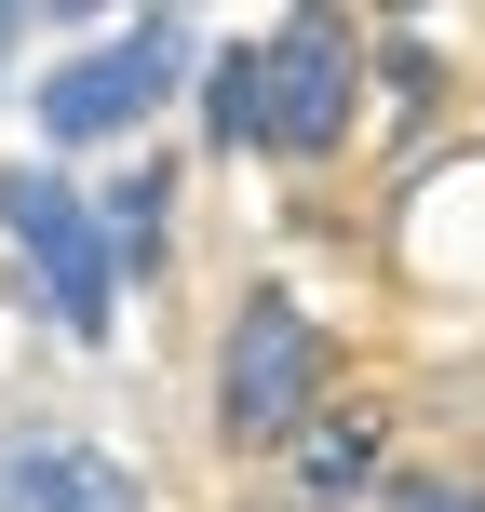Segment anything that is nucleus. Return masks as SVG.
<instances>
[{
  "mask_svg": "<svg viewBox=\"0 0 485 512\" xmlns=\"http://www.w3.org/2000/svg\"><path fill=\"white\" fill-rule=\"evenodd\" d=\"M0 512H149V486L81 432H0Z\"/></svg>",
  "mask_w": 485,
  "mask_h": 512,
  "instance_id": "5",
  "label": "nucleus"
},
{
  "mask_svg": "<svg viewBox=\"0 0 485 512\" xmlns=\"http://www.w3.org/2000/svg\"><path fill=\"white\" fill-rule=\"evenodd\" d=\"M189 68V27L176 14H135L122 41H95V54H68V68L41 81V135H68V149H95V135H122V122H149V95Z\"/></svg>",
  "mask_w": 485,
  "mask_h": 512,
  "instance_id": "4",
  "label": "nucleus"
},
{
  "mask_svg": "<svg viewBox=\"0 0 485 512\" xmlns=\"http://www.w3.org/2000/svg\"><path fill=\"white\" fill-rule=\"evenodd\" d=\"M364 472H378V418H310L297 432V486L310 499H351Z\"/></svg>",
  "mask_w": 485,
  "mask_h": 512,
  "instance_id": "6",
  "label": "nucleus"
},
{
  "mask_svg": "<svg viewBox=\"0 0 485 512\" xmlns=\"http://www.w3.org/2000/svg\"><path fill=\"white\" fill-rule=\"evenodd\" d=\"M310 391H324L310 310L297 297H243L230 310V351H216V432H230V445H297L310 418H324Z\"/></svg>",
  "mask_w": 485,
  "mask_h": 512,
  "instance_id": "1",
  "label": "nucleus"
},
{
  "mask_svg": "<svg viewBox=\"0 0 485 512\" xmlns=\"http://www.w3.org/2000/svg\"><path fill=\"white\" fill-rule=\"evenodd\" d=\"M351 95H364V41L337 14H283L270 41H256V149L324 162L337 135H351Z\"/></svg>",
  "mask_w": 485,
  "mask_h": 512,
  "instance_id": "2",
  "label": "nucleus"
},
{
  "mask_svg": "<svg viewBox=\"0 0 485 512\" xmlns=\"http://www.w3.org/2000/svg\"><path fill=\"white\" fill-rule=\"evenodd\" d=\"M0 230L14 256L41 270V310L68 337H108V297H122V243H108V216L81 203L68 176H0Z\"/></svg>",
  "mask_w": 485,
  "mask_h": 512,
  "instance_id": "3",
  "label": "nucleus"
},
{
  "mask_svg": "<svg viewBox=\"0 0 485 512\" xmlns=\"http://www.w3.org/2000/svg\"><path fill=\"white\" fill-rule=\"evenodd\" d=\"M391 512H485V499H472V486H405Z\"/></svg>",
  "mask_w": 485,
  "mask_h": 512,
  "instance_id": "8",
  "label": "nucleus"
},
{
  "mask_svg": "<svg viewBox=\"0 0 485 512\" xmlns=\"http://www.w3.org/2000/svg\"><path fill=\"white\" fill-rule=\"evenodd\" d=\"M203 135H216V149H256V41L203 68Z\"/></svg>",
  "mask_w": 485,
  "mask_h": 512,
  "instance_id": "7",
  "label": "nucleus"
},
{
  "mask_svg": "<svg viewBox=\"0 0 485 512\" xmlns=\"http://www.w3.org/2000/svg\"><path fill=\"white\" fill-rule=\"evenodd\" d=\"M14 27H27V14H0V54H14Z\"/></svg>",
  "mask_w": 485,
  "mask_h": 512,
  "instance_id": "9",
  "label": "nucleus"
}]
</instances>
